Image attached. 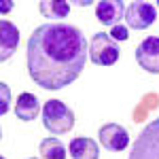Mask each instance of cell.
Wrapping results in <instances>:
<instances>
[{
    "label": "cell",
    "mask_w": 159,
    "mask_h": 159,
    "mask_svg": "<svg viewBox=\"0 0 159 159\" xmlns=\"http://www.w3.org/2000/svg\"><path fill=\"white\" fill-rule=\"evenodd\" d=\"M89 47L83 32L68 24H43L28 40V72L43 89L57 91L79 79Z\"/></svg>",
    "instance_id": "6da1fadb"
},
{
    "label": "cell",
    "mask_w": 159,
    "mask_h": 159,
    "mask_svg": "<svg viewBox=\"0 0 159 159\" xmlns=\"http://www.w3.org/2000/svg\"><path fill=\"white\" fill-rule=\"evenodd\" d=\"M43 125L51 134H68L74 127V112L60 100H49L43 106Z\"/></svg>",
    "instance_id": "7a4b0ae2"
},
{
    "label": "cell",
    "mask_w": 159,
    "mask_h": 159,
    "mask_svg": "<svg viewBox=\"0 0 159 159\" xmlns=\"http://www.w3.org/2000/svg\"><path fill=\"white\" fill-rule=\"evenodd\" d=\"M129 159H159V119L144 125L138 134L129 151Z\"/></svg>",
    "instance_id": "3957f363"
},
{
    "label": "cell",
    "mask_w": 159,
    "mask_h": 159,
    "mask_svg": "<svg viewBox=\"0 0 159 159\" xmlns=\"http://www.w3.org/2000/svg\"><path fill=\"white\" fill-rule=\"evenodd\" d=\"M89 57L96 66H112L119 60V43L106 32H98L91 38L89 45Z\"/></svg>",
    "instance_id": "277c9868"
},
{
    "label": "cell",
    "mask_w": 159,
    "mask_h": 159,
    "mask_svg": "<svg viewBox=\"0 0 159 159\" xmlns=\"http://www.w3.org/2000/svg\"><path fill=\"white\" fill-rule=\"evenodd\" d=\"M157 11L151 2H132L125 11V21L132 30H147L148 25L155 24Z\"/></svg>",
    "instance_id": "5b68a950"
},
{
    "label": "cell",
    "mask_w": 159,
    "mask_h": 159,
    "mask_svg": "<svg viewBox=\"0 0 159 159\" xmlns=\"http://www.w3.org/2000/svg\"><path fill=\"white\" fill-rule=\"evenodd\" d=\"M136 61L151 74H159V36H148L136 47Z\"/></svg>",
    "instance_id": "8992f818"
},
{
    "label": "cell",
    "mask_w": 159,
    "mask_h": 159,
    "mask_svg": "<svg viewBox=\"0 0 159 159\" xmlns=\"http://www.w3.org/2000/svg\"><path fill=\"white\" fill-rule=\"evenodd\" d=\"M98 138L102 142V147L110 151V153H119L129 144V134L125 132L123 125H117V123H106L102 125L98 132Z\"/></svg>",
    "instance_id": "52a82bcc"
},
{
    "label": "cell",
    "mask_w": 159,
    "mask_h": 159,
    "mask_svg": "<svg viewBox=\"0 0 159 159\" xmlns=\"http://www.w3.org/2000/svg\"><path fill=\"white\" fill-rule=\"evenodd\" d=\"M17 45H19V30L15 28V24L2 19L0 21V60H9L15 53Z\"/></svg>",
    "instance_id": "ba28073f"
},
{
    "label": "cell",
    "mask_w": 159,
    "mask_h": 159,
    "mask_svg": "<svg viewBox=\"0 0 159 159\" xmlns=\"http://www.w3.org/2000/svg\"><path fill=\"white\" fill-rule=\"evenodd\" d=\"M121 0H100L96 4V17H98L102 24L106 25H117L121 21V17L125 15V9H123Z\"/></svg>",
    "instance_id": "9c48e42d"
},
{
    "label": "cell",
    "mask_w": 159,
    "mask_h": 159,
    "mask_svg": "<svg viewBox=\"0 0 159 159\" xmlns=\"http://www.w3.org/2000/svg\"><path fill=\"white\" fill-rule=\"evenodd\" d=\"M38 112H40V102L36 100V96H32V93H21L17 102H15V115H17V119H21V121H32V119H36Z\"/></svg>",
    "instance_id": "30bf717a"
},
{
    "label": "cell",
    "mask_w": 159,
    "mask_h": 159,
    "mask_svg": "<svg viewBox=\"0 0 159 159\" xmlns=\"http://www.w3.org/2000/svg\"><path fill=\"white\" fill-rule=\"evenodd\" d=\"M70 157L72 159H98L100 157V148L91 138H74L70 142Z\"/></svg>",
    "instance_id": "8fae6325"
},
{
    "label": "cell",
    "mask_w": 159,
    "mask_h": 159,
    "mask_svg": "<svg viewBox=\"0 0 159 159\" xmlns=\"http://www.w3.org/2000/svg\"><path fill=\"white\" fill-rule=\"evenodd\" d=\"M38 11H40V15H45L49 19H64L70 13V2H66V0H43V2H38Z\"/></svg>",
    "instance_id": "7c38bea8"
},
{
    "label": "cell",
    "mask_w": 159,
    "mask_h": 159,
    "mask_svg": "<svg viewBox=\"0 0 159 159\" xmlns=\"http://www.w3.org/2000/svg\"><path fill=\"white\" fill-rule=\"evenodd\" d=\"M38 151L43 159H66V147L57 138H43L38 144Z\"/></svg>",
    "instance_id": "4fadbf2b"
},
{
    "label": "cell",
    "mask_w": 159,
    "mask_h": 159,
    "mask_svg": "<svg viewBox=\"0 0 159 159\" xmlns=\"http://www.w3.org/2000/svg\"><path fill=\"white\" fill-rule=\"evenodd\" d=\"M9 104H11V89H9L7 83H2V85H0V112H2V115H7Z\"/></svg>",
    "instance_id": "5bb4252c"
},
{
    "label": "cell",
    "mask_w": 159,
    "mask_h": 159,
    "mask_svg": "<svg viewBox=\"0 0 159 159\" xmlns=\"http://www.w3.org/2000/svg\"><path fill=\"white\" fill-rule=\"evenodd\" d=\"M110 36L115 38L117 43H121V40H127V36H129V30H127L125 25L117 24V25H112V28H110Z\"/></svg>",
    "instance_id": "9a60e30c"
},
{
    "label": "cell",
    "mask_w": 159,
    "mask_h": 159,
    "mask_svg": "<svg viewBox=\"0 0 159 159\" xmlns=\"http://www.w3.org/2000/svg\"><path fill=\"white\" fill-rule=\"evenodd\" d=\"M11 9H13V2H11V0H4V2L0 4V11L4 13V15H7V13L11 11Z\"/></svg>",
    "instance_id": "2e32d148"
},
{
    "label": "cell",
    "mask_w": 159,
    "mask_h": 159,
    "mask_svg": "<svg viewBox=\"0 0 159 159\" xmlns=\"http://www.w3.org/2000/svg\"><path fill=\"white\" fill-rule=\"evenodd\" d=\"M155 7H159V0H157V4H155Z\"/></svg>",
    "instance_id": "e0dca14e"
},
{
    "label": "cell",
    "mask_w": 159,
    "mask_h": 159,
    "mask_svg": "<svg viewBox=\"0 0 159 159\" xmlns=\"http://www.w3.org/2000/svg\"><path fill=\"white\" fill-rule=\"evenodd\" d=\"M0 159H4V157H0Z\"/></svg>",
    "instance_id": "ac0fdd59"
}]
</instances>
